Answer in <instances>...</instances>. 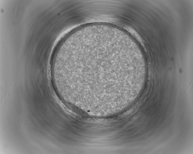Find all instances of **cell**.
I'll list each match as a JSON object with an SVG mask.
<instances>
[{
	"label": "cell",
	"instance_id": "1",
	"mask_svg": "<svg viewBox=\"0 0 193 154\" xmlns=\"http://www.w3.org/2000/svg\"><path fill=\"white\" fill-rule=\"evenodd\" d=\"M118 39L105 28L93 27L73 32L60 55V74L63 82L93 93L111 90L109 75L115 62L114 47Z\"/></svg>",
	"mask_w": 193,
	"mask_h": 154
}]
</instances>
